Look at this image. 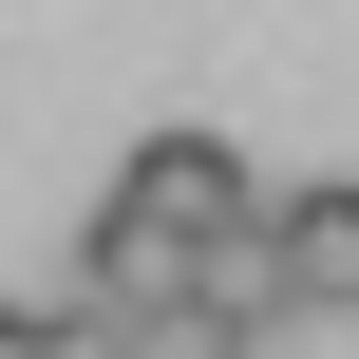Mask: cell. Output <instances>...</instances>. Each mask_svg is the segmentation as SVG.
Here are the masks:
<instances>
[{
	"mask_svg": "<svg viewBox=\"0 0 359 359\" xmlns=\"http://www.w3.org/2000/svg\"><path fill=\"white\" fill-rule=\"evenodd\" d=\"M246 151L227 133H133V170L95 189V227H76V303H170V284H208L227 246H246Z\"/></svg>",
	"mask_w": 359,
	"mask_h": 359,
	"instance_id": "obj_1",
	"label": "cell"
},
{
	"mask_svg": "<svg viewBox=\"0 0 359 359\" xmlns=\"http://www.w3.org/2000/svg\"><path fill=\"white\" fill-rule=\"evenodd\" d=\"M189 303H227L246 341H265V322H322V303H359V189H284V208H246V246H227Z\"/></svg>",
	"mask_w": 359,
	"mask_h": 359,
	"instance_id": "obj_2",
	"label": "cell"
},
{
	"mask_svg": "<svg viewBox=\"0 0 359 359\" xmlns=\"http://www.w3.org/2000/svg\"><path fill=\"white\" fill-rule=\"evenodd\" d=\"M76 359H246V322L189 303V284L170 303H76Z\"/></svg>",
	"mask_w": 359,
	"mask_h": 359,
	"instance_id": "obj_3",
	"label": "cell"
},
{
	"mask_svg": "<svg viewBox=\"0 0 359 359\" xmlns=\"http://www.w3.org/2000/svg\"><path fill=\"white\" fill-rule=\"evenodd\" d=\"M0 359H76V303H0Z\"/></svg>",
	"mask_w": 359,
	"mask_h": 359,
	"instance_id": "obj_4",
	"label": "cell"
}]
</instances>
